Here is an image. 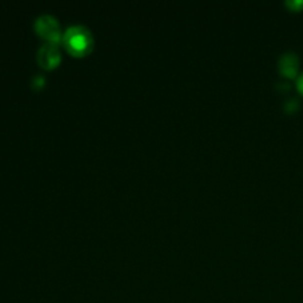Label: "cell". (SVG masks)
<instances>
[{
  "label": "cell",
  "mask_w": 303,
  "mask_h": 303,
  "mask_svg": "<svg viewBox=\"0 0 303 303\" xmlns=\"http://www.w3.org/2000/svg\"><path fill=\"white\" fill-rule=\"evenodd\" d=\"M34 28H36L38 34H42L45 40H48V42H54L56 43L62 37L58 22L51 14L40 16L34 22Z\"/></svg>",
  "instance_id": "obj_2"
},
{
  "label": "cell",
  "mask_w": 303,
  "mask_h": 303,
  "mask_svg": "<svg viewBox=\"0 0 303 303\" xmlns=\"http://www.w3.org/2000/svg\"><path fill=\"white\" fill-rule=\"evenodd\" d=\"M300 106V102L296 98H289L288 101L284 103V109L286 112H295L298 110Z\"/></svg>",
  "instance_id": "obj_5"
},
{
  "label": "cell",
  "mask_w": 303,
  "mask_h": 303,
  "mask_svg": "<svg viewBox=\"0 0 303 303\" xmlns=\"http://www.w3.org/2000/svg\"><path fill=\"white\" fill-rule=\"evenodd\" d=\"M296 86H298V92L303 95V72H301L296 77Z\"/></svg>",
  "instance_id": "obj_6"
},
{
  "label": "cell",
  "mask_w": 303,
  "mask_h": 303,
  "mask_svg": "<svg viewBox=\"0 0 303 303\" xmlns=\"http://www.w3.org/2000/svg\"><path fill=\"white\" fill-rule=\"evenodd\" d=\"M37 58L42 66H52L60 60V51H58L54 42H46L42 45L38 50Z\"/></svg>",
  "instance_id": "obj_4"
},
{
  "label": "cell",
  "mask_w": 303,
  "mask_h": 303,
  "mask_svg": "<svg viewBox=\"0 0 303 303\" xmlns=\"http://www.w3.org/2000/svg\"><path fill=\"white\" fill-rule=\"evenodd\" d=\"M286 4H288L292 8L300 10L303 6V2H288Z\"/></svg>",
  "instance_id": "obj_7"
},
{
  "label": "cell",
  "mask_w": 303,
  "mask_h": 303,
  "mask_svg": "<svg viewBox=\"0 0 303 303\" xmlns=\"http://www.w3.org/2000/svg\"><path fill=\"white\" fill-rule=\"evenodd\" d=\"M278 70L283 76L296 78L300 70V58L294 51H286L278 58Z\"/></svg>",
  "instance_id": "obj_3"
},
{
  "label": "cell",
  "mask_w": 303,
  "mask_h": 303,
  "mask_svg": "<svg viewBox=\"0 0 303 303\" xmlns=\"http://www.w3.org/2000/svg\"><path fill=\"white\" fill-rule=\"evenodd\" d=\"M62 40L72 52L82 54L92 48V38L90 31L83 25H72L64 31Z\"/></svg>",
  "instance_id": "obj_1"
}]
</instances>
